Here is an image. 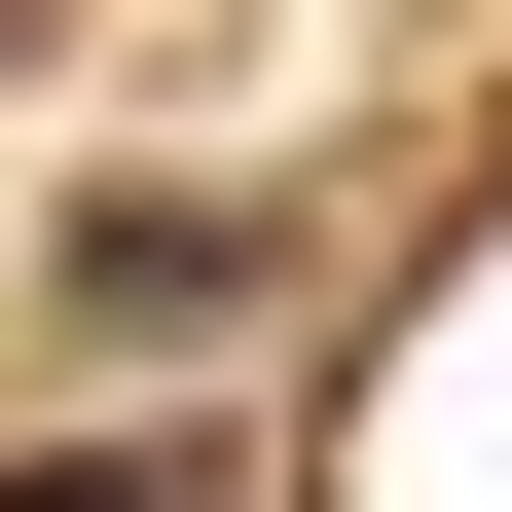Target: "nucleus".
Here are the masks:
<instances>
[{"instance_id": "1", "label": "nucleus", "mask_w": 512, "mask_h": 512, "mask_svg": "<svg viewBox=\"0 0 512 512\" xmlns=\"http://www.w3.org/2000/svg\"><path fill=\"white\" fill-rule=\"evenodd\" d=\"M74 330H110V366L293 330V183H110V220H74Z\"/></svg>"}, {"instance_id": "2", "label": "nucleus", "mask_w": 512, "mask_h": 512, "mask_svg": "<svg viewBox=\"0 0 512 512\" xmlns=\"http://www.w3.org/2000/svg\"><path fill=\"white\" fill-rule=\"evenodd\" d=\"M0 512H256V476H220V439H37Z\"/></svg>"}]
</instances>
